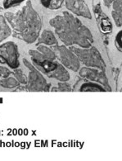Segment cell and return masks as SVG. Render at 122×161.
<instances>
[{
  "mask_svg": "<svg viewBox=\"0 0 122 161\" xmlns=\"http://www.w3.org/2000/svg\"><path fill=\"white\" fill-rule=\"evenodd\" d=\"M55 34L66 47L88 48L93 46L94 36L87 27L70 12H62L49 21Z\"/></svg>",
  "mask_w": 122,
  "mask_h": 161,
  "instance_id": "1",
  "label": "cell"
},
{
  "mask_svg": "<svg viewBox=\"0 0 122 161\" xmlns=\"http://www.w3.org/2000/svg\"><path fill=\"white\" fill-rule=\"evenodd\" d=\"M4 17L14 36L27 44H32L37 41L42 31L43 22L31 3L16 13H6Z\"/></svg>",
  "mask_w": 122,
  "mask_h": 161,
  "instance_id": "2",
  "label": "cell"
},
{
  "mask_svg": "<svg viewBox=\"0 0 122 161\" xmlns=\"http://www.w3.org/2000/svg\"><path fill=\"white\" fill-rule=\"evenodd\" d=\"M29 55L31 56V63L42 74L60 82H67L70 80L68 69L57 60H49L39 53L37 50H30Z\"/></svg>",
  "mask_w": 122,
  "mask_h": 161,
  "instance_id": "3",
  "label": "cell"
},
{
  "mask_svg": "<svg viewBox=\"0 0 122 161\" xmlns=\"http://www.w3.org/2000/svg\"><path fill=\"white\" fill-rule=\"evenodd\" d=\"M80 60L81 64H84L86 67L96 68L104 71L106 69V64L103 59V56L96 47L91 46L88 48L82 47H69Z\"/></svg>",
  "mask_w": 122,
  "mask_h": 161,
  "instance_id": "4",
  "label": "cell"
},
{
  "mask_svg": "<svg viewBox=\"0 0 122 161\" xmlns=\"http://www.w3.org/2000/svg\"><path fill=\"white\" fill-rule=\"evenodd\" d=\"M23 64L29 69L27 84L25 85L26 90L30 92H47L50 90V84L47 82L43 74L31 62L23 59Z\"/></svg>",
  "mask_w": 122,
  "mask_h": 161,
  "instance_id": "5",
  "label": "cell"
},
{
  "mask_svg": "<svg viewBox=\"0 0 122 161\" xmlns=\"http://www.w3.org/2000/svg\"><path fill=\"white\" fill-rule=\"evenodd\" d=\"M56 59L68 70L77 72L81 68V62L76 54L65 45H56L52 47Z\"/></svg>",
  "mask_w": 122,
  "mask_h": 161,
  "instance_id": "6",
  "label": "cell"
},
{
  "mask_svg": "<svg viewBox=\"0 0 122 161\" xmlns=\"http://www.w3.org/2000/svg\"><path fill=\"white\" fill-rule=\"evenodd\" d=\"M20 54L17 45L13 42L0 44V64H6L11 69L20 67Z\"/></svg>",
  "mask_w": 122,
  "mask_h": 161,
  "instance_id": "7",
  "label": "cell"
},
{
  "mask_svg": "<svg viewBox=\"0 0 122 161\" xmlns=\"http://www.w3.org/2000/svg\"><path fill=\"white\" fill-rule=\"evenodd\" d=\"M78 71L80 76L87 80V81L98 83L101 85H103L107 91H111L109 81L107 80L104 71L102 70V69L85 66L82 67V68H80Z\"/></svg>",
  "mask_w": 122,
  "mask_h": 161,
  "instance_id": "8",
  "label": "cell"
},
{
  "mask_svg": "<svg viewBox=\"0 0 122 161\" xmlns=\"http://www.w3.org/2000/svg\"><path fill=\"white\" fill-rule=\"evenodd\" d=\"M66 8L71 14L81 18L92 19V14L84 0H65Z\"/></svg>",
  "mask_w": 122,
  "mask_h": 161,
  "instance_id": "9",
  "label": "cell"
},
{
  "mask_svg": "<svg viewBox=\"0 0 122 161\" xmlns=\"http://www.w3.org/2000/svg\"><path fill=\"white\" fill-rule=\"evenodd\" d=\"M36 42H37L38 45H45V46L50 47L58 45V41L56 37V35L54 34V32H52V31H49V30L42 31Z\"/></svg>",
  "mask_w": 122,
  "mask_h": 161,
  "instance_id": "10",
  "label": "cell"
},
{
  "mask_svg": "<svg viewBox=\"0 0 122 161\" xmlns=\"http://www.w3.org/2000/svg\"><path fill=\"white\" fill-rule=\"evenodd\" d=\"M12 35V31L3 15H0V44Z\"/></svg>",
  "mask_w": 122,
  "mask_h": 161,
  "instance_id": "11",
  "label": "cell"
},
{
  "mask_svg": "<svg viewBox=\"0 0 122 161\" xmlns=\"http://www.w3.org/2000/svg\"><path fill=\"white\" fill-rule=\"evenodd\" d=\"M111 15L116 27H121L122 26V14H121V0H115L112 4Z\"/></svg>",
  "mask_w": 122,
  "mask_h": 161,
  "instance_id": "12",
  "label": "cell"
},
{
  "mask_svg": "<svg viewBox=\"0 0 122 161\" xmlns=\"http://www.w3.org/2000/svg\"><path fill=\"white\" fill-rule=\"evenodd\" d=\"M79 91L80 92H107L103 85L92 81L83 83L79 88Z\"/></svg>",
  "mask_w": 122,
  "mask_h": 161,
  "instance_id": "13",
  "label": "cell"
},
{
  "mask_svg": "<svg viewBox=\"0 0 122 161\" xmlns=\"http://www.w3.org/2000/svg\"><path fill=\"white\" fill-rule=\"evenodd\" d=\"M43 7L49 10H58L62 7L65 0H39Z\"/></svg>",
  "mask_w": 122,
  "mask_h": 161,
  "instance_id": "14",
  "label": "cell"
},
{
  "mask_svg": "<svg viewBox=\"0 0 122 161\" xmlns=\"http://www.w3.org/2000/svg\"><path fill=\"white\" fill-rule=\"evenodd\" d=\"M0 86L3 88L12 89V88H18L20 86V84L15 78L8 76L3 79H0Z\"/></svg>",
  "mask_w": 122,
  "mask_h": 161,
  "instance_id": "15",
  "label": "cell"
},
{
  "mask_svg": "<svg viewBox=\"0 0 122 161\" xmlns=\"http://www.w3.org/2000/svg\"><path fill=\"white\" fill-rule=\"evenodd\" d=\"M37 51H39V53H41L44 56H45L46 58L49 59V60H57V59H56V55H55L54 51H53V50L52 49V47L45 46V45L39 44L38 45Z\"/></svg>",
  "mask_w": 122,
  "mask_h": 161,
  "instance_id": "16",
  "label": "cell"
},
{
  "mask_svg": "<svg viewBox=\"0 0 122 161\" xmlns=\"http://www.w3.org/2000/svg\"><path fill=\"white\" fill-rule=\"evenodd\" d=\"M14 76L16 80L19 82L20 84H22V85H26L27 84V76L25 75V73L21 69L17 68L13 69V72L12 73Z\"/></svg>",
  "mask_w": 122,
  "mask_h": 161,
  "instance_id": "17",
  "label": "cell"
},
{
  "mask_svg": "<svg viewBox=\"0 0 122 161\" xmlns=\"http://www.w3.org/2000/svg\"><path fill=\"white\" fill-rule=\"evenodd\" d=\"M52 92H71V87L67 82H60L57 83V87H53L50 89Z\"/></svg>",
  "mask_w": 122,
  "mask_h": 161,
  "instance_id": "18",
  "label": "cell"
},
{
  "mask_svg": "<svg viewBox=\"0 0 122 161\" xmlns=\"http://www.w3.org/2000/svg\"><path fill=\"white\" fill-rule=\"evenodd\" d=\"M26 0H3L2 7L4 9H9L12 8L17 7L18 5L22 4Z\"/></svg>",
  "mask_w": 122,
  "mask_h": 161,
  "instance_id": "19",
  "label": "cell"
},
{
  "mask_svg": "<svg viewBox=\"0 0 122 161\" xmlns=\"http://www.w3.org/2000/svg\"><path fill=\"white\" fill-rule=\"evenodd\" d=\"M115 45L120 52L122 51V31H119L115 37Z\"/></svg>",
  "mask_w": 122,
  "mask_h": 161,
  "instance_id": "20",
  "label": "cell"
},
{
  "mask_svg": "<svg viewBox=\"0 0 122 161\" xmlns=\"http://www.w3.org/2000/svg\"><path fill=\"white\" fill-rule=\"evenodd\" d=\"M11 75L12 72L10 71V69L0 64V79H3V78L8 77V76H10Z\"/></svg>",
  "mask_w": 122,
  "mask_h": 161,
  "instance_id": "21",
  "label": "cell"
}]
</instances>
